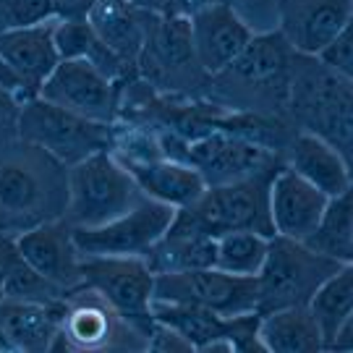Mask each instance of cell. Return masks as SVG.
Wrapping results in <instances>:
<instances>
[{"label":"cell","mask_w":353,"mask_h":353,"mask_svg":"<svg viewBox=\"0 0 353 353\" xmlns=\"http://www.w3.org/2000/svg\"><path fill=\"white\" fill-rule=\"evenodd\" d=\"M306 309L312 312V316L322 330V351H325L327 341L335 335V330L353 316V265H343L338 272H332L314 290Z\"/></svg>","instance_id":"cell-29"},{"label":"cell","mask_w":353,"mask_h":353,"mask_svg":"<svg viewBox=\"0 0 353 353\" xmlns=\"http://www.w3.org/2000/svg\"><path fill=\"white\" fill-rule=\"evenodd\" d=\"M265 353H322V330L306 306H288L259 314Z\"/></svg>","instance_id":"cell-25"},{"label":"cell","mask_w":353,"mask_h":353,"mask_svg":"<svg viewBox=\"0 0 353 353\" xmlns=\"http://www.w3.org/2000/svg\"><path fill=\"white\" fill-rule=\"evenodd\" d=\"M270 246V236L256 230H228L214 239V267L230 275L256 278Z\"/></svg>","instance_id":"cell-30"},{"label":"cell","mask_w":353,"mask_h":353,"mask_svg":"<svg viewBox=\"0 0 353 353\" xmlns=\"http://www.w3.org/2000/svg\"><path fill=\"white\" fill-rule=\"evenodd\" d=\"M176 210L150 196L115 220L97 228H74L76 249L81 256H144L152 243L173 223Z\"/></svg>","instance_id":"cell-11"},{"label":"cell","mask_w":353,"mask_h":353,"mask_svg":"<svg viewBox=\"0 0 353 353\" xmlns=\"http://www.w3.org/2000/svg\"><path fill=\"white\" fill-rule=\"evenodd\" d=\"M126 3L150 13H165V8H168V0H126Z\"/></svg>","instance_id":"cell-38"},{"label":"cell","mask_w":353,"mask_h":353,"mask_svg":"<svg viewBox=\"0 0 353 353\" xmlns=\"http://www.w3.org/2000/svg\"><path fill=\"white\" fill-rule=\"evenodd\" d=\"M341 267L303 241L272 236L265 265L256 272V312L270 314L288 306H306L314 290Z\"/></svg>","instance_id":"cell-6"},{"label":"cell","mask_w":353,"mask_h":353,"mask_svg":"<svg viewBox=\"0 0 353 353\" xmlns=\"http://www.w3.org/2000/svg\"><path fill=\"white\" fill-rule=\"evenodd\" d=\"M121 165L131 173V178L137 181V186L141 189L144 196L170 204L173 210H181V207L191 204L207 189L202 173L196 168L181 163V160H173V157H154V160Z\"/></svg>","instance_id":"cell-22"},{"label":"cell","mask_w":353,"mask_h":353,"mask_svg":"<svg viewBox=\"0 0 353 353\" xmlns=\"http://www.w3.org/2000/svg\"><path fill=\"white\" fill-rule=\"evenodd\" d=\"M144 351H154V353H191L194 345H191L178 330L168 327L163 322H154L147 335V348Z\"/></svg>","instance_id":"cell-33"},{"label":"cell","mask_w":353,"mask_h":353,"mask_svg":"<svg viewBox=\"0 0 353 353\" xmlns=\"http://www.w3.org/2000/svg\"><path fill=\"white\" fill-rule=\"evenodd\" d=\"M94 0H52L55 19H87Z\"/></svg>","instance_id":"cell-35"},{"label":"cell","mask_w":353,"mask_h":353,"mask_svg":"<svg viewBox=\"0 0 353 353\" xmlns=\"http://www.w3.org/2000/svg\"><path fill=\"white\" fill-rule=\"evenodd\" d=\"M314 58L330 71L345 76V79H353V24L345 26L338 37L330 39Z\"/></svg>","instance_id":"cell-32"},{"label":"cell","mask_w":353,"mask_h":353,"mask_svg":"<svg viewBox=\"0 0 353 353\" xmlns=\"http://www.w3.org/2000/svg\"><path fill=\"white\" fill-rule=\"evenodd\" d=\"M81 283L97 290L115 314L147 341L154 316V272L144 256H81ZM147 348V345H144Z\"/></svg>","instance_id":"cell-9"},{"label":"cell","mask_w":353,"mask_h":353,"mask_svg":"<svg viewBox=\"0 0 353 353\" xmlns=\"http://www.w3.org/2000/svg\"><path fill=\"white\" fill-rule=\"evenodd\" d=\"M52 29H55V19L0 34V61L11 71L13 81L19 84L21 100L39 94L45 79L61 63Z\"/></svg>","instance_id":"cell-18"},{"label":"cell","mask_w":353,"mask_h":353,"mask_svg":"<svg viewBox=\"0 0 353 353\" xmlns=\"http://www.w3.org/2000/svg\"><path fill=\"white\" fill-rule=\"evenodd\" d=\"M288 121L296 131L312 134L353 160V79L330 71L314 55L293 58Z\"/></svg>","instance_id":"cell-3"},{"label":"cell","mask_w":353,"mask_h":353,"mask_svg":"<svg viewBox=\"0 0 353 353\" xmlns=\"http://www.w3.org/2000/svg\"><path fill=\"white\" fill-rule=\"evenodd\" d=\"M353 24V0H278V32L299 55H316Z\"/></svg>","instance_id":"cell-15"},{"label":"cell","mask_w":353,"mask_h":353,"mask_svg":"<svg viewBox=\"0 0 353 353\" xmlns=\"http://www.w3.org/2000/svg\"><path fill=\"white\" fill-rule=\"evenodd\" d=\"M144 345L147 341L97 290L79 285L63 296L61 335L52 351H144Z\"/></svg>","instance_id":"cell-10"},{"label":"cell","mask_w":353,"mask_h":353,"mask_svg":"<svg viewBox=\"0 0 353 353\" xmlns=\"http://www.w3.org/2000/svg\"><path fill=\"white\" fill-rule=\"evenodd\" d=\"M121 94H123V84L108 79L89 61H61L39 87L42 100L108 126H113L118 121Z\"/></svg>","instance_id":"cell-13"},{"label":"cell","mask_w":353,"mask_h":353,"mask_svg":"<svg viewBox=\"0 0 353 353\" xmlns=\"http://www.w3.org/2000/svg\"><path fill=\"white\" fill-rule=\"evenodd\" d=\"M183 163L196 168L207 186H214L262 173L270 168H280L285 165V157L252 139H243L239 134L212 128L202 137L186 141Z\"/></svg>","instance_id":"cell-14"},{"label":"cell","mask_w":353,"mask_h":353,"mask_svg":"<svg viewBox=\"0 0 353 353\" xmlns=\"http://www.w3.org/2000/svg\"><path fill=\"white\" fill-rule=\"evenodd\" d=\"M16 246L37 275H42L63 293L84 285L79 270L81 254L76 249L74 225L65 217L24 230L21 236H16Z\"/></svg>","instance_id":"cell-16"},{"label":"cell","mask_w":353,"mask_h":353,"mask_svg":"<svg viewBox=\"0 0 353 353\" xmlns=\"http://www.w3.org/2000/svg\"><path fill=\"white\" fill-rule=\"evenodd\" d=\"M63 299L52 303L0 299V351H52L61 335Z\"/></svg>","instance_id":"cell-20"},{"label":"cell","mask_w":353,"mask_h":353,"mask_svg":"<svg viewBox=\"0 0 353 353\" xmlns=\"http://www.w3.org/2000/svg\"><path fill=\"white\" fill-rule=\"evenodd\" d=\"M154 16L157 13L141 11L126 0H94L87 21L94 34L121 58V63L137 76V61Z\"/></svg>","instance_id":"cell-21"},{"label":"cell","mask_w":353,"mask_h":353,"mask_svg":"<svg viewBox=\"0 0 353 353\" xmlns=\"http://www.w3.org/2000/svg\"><path fill=\"white\" fill-rule=\"evenodd\" d=\"M68 168L52 154L21 139H0V233L24 230L65 217Z\"/></svg>","instance_id":"cell-1"},{"label":"cell","mask_w":353,"mask_h":353,"mask_svg":"<svg viewBox=\"0 0 353 353\" xmlns=\"http://www.w3.org/2000/svg\"><path fill=\"white\" fill-rule=\"evenodd\" d=\"M280 168L207 186L194 202L176 210L170 225L196 230L212 239L228 230H256L272 239L275 230L270 220V183Z\"/></svg>","instance_id":"cell-4"},{"label":"cell","mask_w":353,"mask_h":353,"mask_svg":"<svg viewBox=\"0 0 353 353\" xmlns=\"http://www.w3.org/2000/svg\"><path fill=\"white\" fill-rule=\"evenodd\" d=\"M152 316H154V322H163L168 327L178 330L194 345V351L199 353L204 351V345H210L212 341H220V338L230 341V335H233V319H236V316L214 314V312L202 309V306L176 303V301H157V299H152Z\"/></svg>","instance_id":"cell-27"},{"label":"cell","mask_w":353,"mask_h":353,"mask_svg":"<svg viewBox=\"0 0 353 353\" xmlns=\"http://www.w3.org/2000/svg\"><path fill=\"white\" fill-rule=\"evenodd\" d=\"M296 50L278 29L262 32L210 79L207 100L233 110L288 121V92ZM290 123V121H288Z\"/></svg>","instance_id":"cell-2"},{"label":"cell","mask_w":353,"mask_h":353,"mask_svg":"<svg viewBox=\"0 0 353 353\" xmlns=\"http://www.w3.org/2000/svg\"><path fill=\"white\" fill-rule=\"evenodd\" d=\"M189 26L194 52L210 76L223 71L254 37L252 26L225 0H212L196 13H191Z\"/></svg>","instance_id":"cell-17"},{"label":"cell","mask_w":353,"mask_h":353,"mask_svg":"<svg viewBox=\"0 0 353 353\" xmlns=\"http://www.w3.org/2000/svg\"><path fill=\"white\" fill-rule=\"evenodd\" d=\"M325 351H343V353H351L353 351V316L345 319L341 327L335 330V335L327 341Z\"/></svg>","instance_id":"cell-36"},{"label":"cell","mask_w":353,"mask_h":353,"mask_svg":"<svg viewBox=\"0 0 353 353\" xmlns=\"http://www.w3.org/2000/svg\"><path fill=\"white\" fill-rule=\"evenodd\" d=\"M285 165L327 196H338L343 191L353 189L351 163H345L341 152L332 150L327 141L316 139L312 134H293L285 152Z\"/></svg>","instance_id":"cell-23"},{"label":"cell","mask_w":353,"mask_h":353,"mask_svg":"<svg viewBox=\"0 0 353 353\" xmlns=\"http://www.w3.org/2000/svg\"><path fill=\"white\" fill-rule=\"evenodd\" d=\"M16 137L37 144L65 168L87 160L102 150H110V126L89 121L84 115L65 110L61 105L42 100L39 94L26 97L16 121Z\"/></svg>","instance_id":"cell-8"},{"label":"cell","mask_w":353,"mask_h":353,"mask_svg":"<svg viewBox=\"0 0 353 353\" xmlns=\"http://www.w3.org/2000/svg\"><path fill=\"white\" fill-rule=\"evenodd\" d=\"M144 259L154 275L214 267V239L196 233V230H183V228L170 225L152 243V249L144 254Z\"/></svg>","instance_id":"cell-26"},{"label":"cell","mask_w":353,"mask_h":353,"mask_svg":"<svg viewBox=\"0 0 353 353\" xmlns=\"http://www.w3.org/2000/svg\"><path fill=\"white\" fill-rule=\"evenodd\" d=\"M55 19L52 0H0V34Z\"/></svg>","instance_id":"cell-31"},{"label":"cell","mask_w":353,"mask_h":353,"mask_svg":"<svg viewBox=\"0 0 353 353\" xmlns=\"http://www.w3.org/2000/svg\"><path fill=\"white\" fill-rule=\"evenodd\" d=\"M52 39H55V50L61 55V61H89L118 84L137 79L121 63V58L94 34L87 19H55Z\"/></svg>","instance_id":"cell-24"},{"label":"cell","mask_w":353,"mask_h":353,"mask_svg":"<svg viewBox=\"0 0 353 353\" xmlns=\"http://www.w3.org/2000/svg\"><path fill=\"white\" fill-rule=\"evenodd\" d=\"M303 243L338 265H353V191L330 196L319 223Z\"/></svg>","instance_id":"cell-28"},{"label":"cell","mask_w":353,"mask_h":353,"mask_svg":"<svg viewBox=\"0 0 353 353\" xmlns=\"http://www.w3.org/2000/svg\"><path fill=\"white\" fill-rule=\"evenodd\" d=\"M21 94L13 87L0 81V139L6 137H16V121H19V110H21Z\"/></svg>","instance_id":"cell-34"},{"label":"cell","mask_w":353,"mask_h":353,"mask_svg":"<svg viewBox=\"0 0 353 353\" xmlns=\"http://www.w3.org/2000/svg\"><path fill=\"white\" fill-rule=\"evenodd\" d=\"M0 81H3V84H8V87H13V89H16V92H19V84L13 81L11 71H8L6 65H3V61H0Z\"/></svg>","instance_id":"cell-39"},{"label":"cell","mask_w":353,"mask_h":353,"mask_svg":"<svg viewBox=\"0 0 353 353\" xmlns=\"http://www.w3.org/2000/svg\"><path fill=\"white\" fill-rule=\"evenodd\" d=\"M207 3H212V0H168L165 13H170V16H186V19H189L191 13H196L199 8H204Z\"/></svg>","instance_id":"cell-37"},{"label":"cell","mask_w":353,"mask_h":353,"mask_svg":"<svg viewBox=\"0 0 353 353\" xmlns=\"http://www.w3.org/2000/svg\"><path fill=\"white\" fill-rule=\"evenodd\" d=\"M137 79L163 97H207L212 76L199 65L186 16L157 13L137 61Z\"/></svg>","instance_id":"cell-5"},{"label":"cell","mask_w":353,"mask_h":353,"mask_svg":"<svg viewBox=\"0 0 353 353\" xmlns=\"http://www.w3.org/2000/svg\"><path fill=\"white\" fill-rule=\"evenodd\" d=\"M141 189L110 150H102L68 168L65 220L74 228H97L139 202Z\"/></svg>","instance_id":"cell-7"},{"label":"cell","mask_w":353,"mask_h":353,"mask_svg":"<svg viewBox=\"0 0 353 353\" xmlns=\"http://www.w3.org/2000/svg\"><path fill=\"white\" fill-rule=\"evenodd\" d=\"M154 299L202 306L214 314L236 316L256 312V278L230 275L217 267L154 275Z\"/></svg>","instance_id":"cell-12"},{"label":"cell","mask_w":353,"mask_h":353,"mask_svg":"<svg viewBox=\"0 0 353 353\" xmlns=\"http://www.w3.org/2000/svg\"><path fill=\"white\" fill-rule=\"evenodd\" d=\"M330 196L283 165L270 183V220L275 236L303 241L316 228Z\"/></svg>","instance_id":"cell-19"}]
</instances>
